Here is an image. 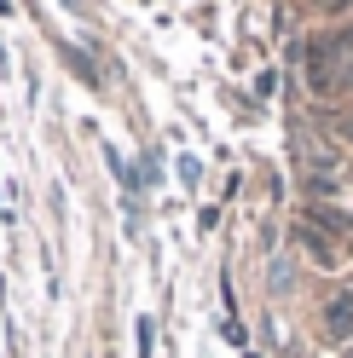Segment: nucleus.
<instances>
[{"instance_id":"f257e3e1","label":"nucleus","mask_w":353,"mask_h":358,"mask_svg":"<svg viewBox=\"0 0 353 358\" xmlns=\"http://www.w3.org/2000/svg\"><path fill=\"white\" fill-rule=\"evenodd\" d=\"M307 76H313L319 93H336V87H353V35H330L307 52Z\"/></svg>"},{"instance_id":"7ed1b4c3","label":"nucleus","mask_w":353,"mask_h":358,"mask_svg":"<svg viewBox=\"0 0 353 358\" xmlns=\"http://www.w3.org/2000/svg\"><path fill=\"white\" fill-rule=\"evenodd\" d=\"M139 358H151V318H139Z\"/></svg>"},{"instance_id":"f03ea898","label":"nucleus","mask_w":353,"mask_h":358,"mask_svg":"<svg viewBox=\"0 0 353 358\" xmlns=\"http://www.w3.org/2000/svg\"><path fill=\"white\" fill-rule=\"evenodd\" d=\"M324 329L336 335V341H347V335H353V295L330 301V312H324Z\"/></svg>"},{"instance_id":"20e7f679","label":"nucleus","mask_w":353,"mask_h":358,"mask_svg":"<svg viewBox=\"0 0 353 358\" xmlns=\"http://www.w3.org/2000/svg\"><path fill=\"white\" fill-rule=\"evenodd\" d=\"M244 358H261V352H244Z\"/></svg>"}]
</instances>
